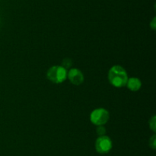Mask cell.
I'll use <instances>...</instances> for the list:
<instances>
[{"instance_id": "obj_1", "label": "cell", "mask_w": 156, "mask_h": 156, "mask_svg": "<svg viewBox=\"0 0 156 156\" xmlns=\"http://www.w3.org/2000/svg\"><path fill=\"white\" fill-rule=\"evenodd\" d=\"M126 70L120 65H114L111 67L108 72V80L111 84L117 88L123 87L128 80Z\"/></svg>"}, {"instance_id": "obj_2", "label": "cell", "mask_w": 156, "mask_h": 156, "mask_svg": "<svg viewBox=\"0 0 156 156\" xmlns=\"http://www.w3.org/2000/svg\"><path fill=\"white\" fill-rule=\"evenodd\" d=\"M47 76L54 84H61L67 79V70L62 66H53L47 70Z\"/></svg>"}, {"instance_id": "obj_3", "label": "cell", "mask_w": 156, "mask_h": 156, "mask_svg": "<svg viewBox=\"0 0 156 156\" xmlns=\"http://www.w3.org/2000/svg\"><path fill=\"white\" fill-rule=\"evenodd\" d=\"M109 112L104 108H98L93 110L90 115V120L95 125H104L108 122Z\"/></svg>"}, {"instance_id": "obj_4", "label": "cell", "mask_w": 156, "mask_h": 156, "mask_svg": "<svg viewBox=\"0 0 156 156\" xmlns=\"http://www.w3.org/2000/svg\"><path fill=\"white\" fill-rule=\"evenodd\" d=\"M112 141L108 136H99L95 142V149L100 154H107L111 150Z\"/></svg>"}, {"instance_id": "obj_5", "label": "cell", "mask_w": 156, "mask_h": 156, "mask_svg": "<svg viewBox=\"0 0 156 156\" xmlns=\"http://www.w3.org/2000/svg\"><path fill=\"white\" fill-rule=\"evenodd\" d=\"M67 78L73 85H81L84 82V74L79 69L72 68L67 71Z\"/></svg>"}, {"instance_id": "obj_6", "label": "cell", "mask_w": 156, "mask_h": 156, "mask_svg": "<svg viewBox=\"0 0 156 156\" xmlns=\"http://www.w3.org/2000/svg\"><path fill=\"white\" fill-rule=\"evenodd\" d=\"M126 87L129 90L133 92H136L140 90L142 87V82L139 78L137 77H130L128 78Z\"/></svg>"}, {"instance_id": "obj_7", "label": "cell", "mask_w": 156, "mask_h": 156, "mask_svg": "<svg viewBox=\"0 0 156 156\" xmlns=\"http://www.w3.org/2000/svg\"><path fill=\"white\" fill-rule=\"evenodd\" d=\"M149 128L155 132L156 131V117L155 116H153L150 119H149Z\"/></svg>"}, {"instance_id": "obj_8", "label": "cell", "mask_w": 156, "mask_h": 156, "mask_svg": "<svg viewBox=\"0 0 156 156\" xmlns=\"http://www.w3.org/2000/svg\"><path fill=\"white\" fill-rule=\"evenodd\" d=\"M96 132H97V134L99 136H105V133H106V128L104 125H98L97 128H96Z\"/></svg>"}, {"instance_id": "obj_9", "label": "cell", "mask_w": 156, "mask_h": 156, "mask_svg": "<svg viewBox=\"0 0 156 156\" xmlns=\"http://www.w3.org/2000/svg\"><path fill=\"white\" fill-rule=\"evenodd\" d=\"M149 146L152 148V149H155L156 148V136L153 135L152 137L149 139Z\"/></svg>"}, {"instance_id": "obj_10", "label": "cell", "mask_w": 156, "mask_h": 156, "mask_svg": "<svg viewBox=\"0 0 156 156\" xmlns=\"http://www.w3.org/2000/svg\"><path fill=\"white\" fill-rule=\"evenodd\" d=\"M71 65H72L71 59H67V58H66V59H64L63 61H62V67H63L64 68H66V70H67V67H70Z\"/></svg>"}, {"instance_id": "obj_11", "label": "cell", "mask_w": 156, "mask_h": 156, "mask_svg": "<svg viewBox=\"0 0 156 156\" xmlns=\"http://www.w3.org/2000/svg\"><path fill=\"white\" fill-rule=\"evenodd\" d=\"M150 27L152 28V29H153V30H155V28H156L155 18H154L153 19H152V21H151V23H150Z\"/></svg>"}]
</instances>
